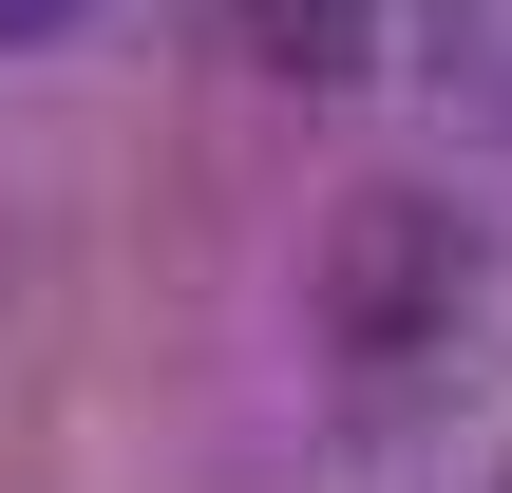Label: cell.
<instances>
[{
    "label": "cell",
    "instance_id": "3957f363",
    "mask_svg": "<svg viewBox=\"0 0 512 493\" xmlns=\"http://www.w3.org/2000/svg\"><path fill=\"white\" fill-rule=\"evenodd\" d=\"M76 19H95V0H0V57H19V38H76Z\"/></svg>",
    "mask_w": 512,
    "mask_h": 493
},
{
    "label": "cell",
    "instance_id": "6da1fadb",
    "mask_svg": "<svg viewBox=\"0 0 512 493\" xmlns=\"http://www.w3.org/2000/svg\"><path fill=\"white\" fill-rule=\"evenodd\" d=\"M418 323H456V228H437L418 190H380V209H342V342L399 361Z\"/></svg>",
    "mask_w": 512,
    "mask_h": 493
},
{
    "label": "cell",
    "instance_id": "7a4b0ae2",
    "mask_svg": "<svg viewBox=\"0 0 512 493\" xmlns=\"http://www.w3.org/2000/svg\"><path fill=\"white\" fill-rule=\"evenodd\" d=\"M228 19H247V57H266V76H361V38H380L361 0H228Z\"/></svg>",
    "mask_w": 512,
    "mask_h": 493
}]
</instances>
